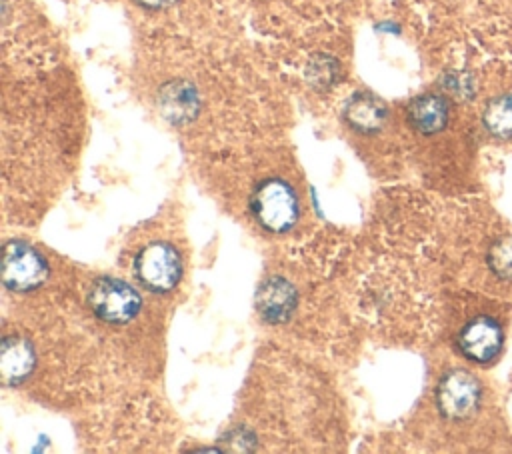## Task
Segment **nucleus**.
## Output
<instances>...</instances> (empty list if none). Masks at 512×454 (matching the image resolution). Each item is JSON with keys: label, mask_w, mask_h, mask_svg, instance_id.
Returning <instances> with one entry per match:
<instances>
[{"label": "nucleus", "mask_w": 512, "mask_h": 454, "mask_svg": "<svg viewBox=\"0 0 512 454\" xmlns=\"http://www.w3.org/2000/svg\"><path fill=\"white\" fill-rule=\"evenodd\" d=\"M36 364V354L32 344L22 336H4L0 346V372L6 384L24 382Z\"/></svg>", "instance_id": "8"}, {"label": "nucleus", "mask_w": 512, "mask_h": 454, "mask_svg": "<svg viewBox=\"0 0 512 454\" xmlns=\"http://www.w3.org/2000/svg\"><path fill=\"white\" fill-rule=\"evenodd\" d=\"M198 94L186 80L170 82L160 92V110L172 124H186L198 112Z\"/></svg>", "instance_id": "11"}, {"label": "nucleus", "mask_w": 512, "mask_h": 454, "mask_svg": "<svg viewBox=\"0 0 512 454\" xmlns=\"http://www.w3.org/2000/svg\"><path fill=\"white\" fill-rule=\"evenodd\" d=\"M48 276L44 256L26 242L10 240L2 250V282L12 292H30Z\"/></svg>", "instance_id": "5"}, {"label": "nucleus", "mask_w": 512, "mask_h": 454, "mask_svg": "<svg viewBox=\"0 0 512 454\" xmlns=\"http://www.w3.org/2000/svg\"><path fill=\"white\" fill-rule=\"evenodd\" d=\"M296 302V288L282 276L268 278L256 292V310L270 324L286 322L292 316Z\"/></svg>", "instance_id": "7"}, {"label": "nucleus", "mask_w": 512, "mask_h": 454, "mask_svg": "<svg viewBox=\"0 0 512 454\" xmlns=\"http://www.w3.org/2000/svg\"><path fill=\"white\" fill-rule=\"evenodd\" d=\"M482 386L478 378L462 368L448 370L436 386V406L448 420H466L478 412Z\"/></svg>", "instance_id": "4"}, {"label": "nucleus", "mask_w": 512, "mask_h": 454, "mask_svg": "<svg viewBox=\"0 0 512 454\" xmlns=\"http://www.w3.org/2000/svg\"><path fill=\"white\" fill-rule=\"evenodd\" d=\"M446 88L452 92V94H458V96H472L474 94V82L470 76L466 74H460V72H454L452 76L446 78Z\"/></svg>", "instance_id": "14"}, {"label": "nucleus", "mask_w": 512, "mask_h": 454, "mask_svg": "<svg viewBox=\"0 0 512 454\" xmlns=\"http://www.w3.org/2000/svg\"><path fill=\"white\" fill-rule=\"evenodd\" d=\"M134 274L150 292H170L182 274V262L176 248L168 242H150L134 258Z\"/></svg>", "instance_id": "3"}, {"label": "nucleus", "mask_w": 512, "mask_h": 454, "mask_svg": "<svg viewBox=\"0 0 512 454\" xmlns=\"http://www.w3.org/2000/svg\"><path fill=\"white\" fill-rule=\"evenodd\" d=\"M136 2L144 8H150V10H162V8L172 6L176 0H136Z\"/></svg>", "instance_id": "15"}, {"label": "nucleus", "mask_w": 512, "mask_h": 454, "mask_svg": "<svg viewBox=\"0 0 512 454\" xmlns=\"http://www.w3.org/2000/svg\"><path fill=\"white\" fill-rule=\"evenodd\" d=\"M88 306L108 324H126L138 316L142 298L138 290L124 280L102 276L88 290Z\"/></svg>", "instance_id": "2"}, {"label": "nucleus", "mask_w": 512, "mask_h": 454, "mask_svg": "<svg viewBox=\"0 0 512 454\" xmlns=\"http://www.w3.org/2000/svg\"><path fill=\"white\" fill-rule=\"evenodd\" d=\"M456 344L466 360L476 364H490L502 352L504 330L496 318L480 314L460 328Z\"/></svg>", "instance_id": "6"}, {"label": "nucleus", "mask_w": 512, "mask_h": 454, "mask_svg": "<svg viewBox=\"0 0 512 454\" xmlns=\"http://www.w3.org/2000/svg\"><path fill=\"white\" fill-rule=\"evenodd\" d=\"M482 124L486 132L498 140L512 138V92L490 98L482 110Z\"/></svg>", "instance_id": "12"}, {"label": "nucleus", "mask_w": 512, "mask_h": 454, "mask_svg": "<svg viewBox=\"0 0 512 454\" xmlns=\"http://www.w3.org/2000/svg\"><path fill=\"white\" fill-rule=\"evenodd\" d=\"M488 262L498 276L502 278L512 276V238L500 240L498 244H494L488 254Z\"/></svg>", "instance_id": "13"}, {"label": "nucleus", "mask_w": 512, "mask_h": 454, "mask_svg": "<svg viewBox=\"0 0 512 454\" xmlns=\"http://www.w3.org/2000/svg\"><path fill=\"white\" fill-rule=\"evenodd\" d=\"M406 116L416 132L430 136L446 128L450 102L442 94H422L410 102Z\"/></svg>", "instance_id": "9"}, {"label": "nucleus", "mask_w": 512, "mask_h": 454, "mask_svg": "<svg viewBox=\"0 0 512 454\" xmlns=\"http://www.w3.org/2000/svg\"><path fill=\"white\" fill-rule=\"evenodd\" d=\"M250 208L256 222L272 234L288 232L300 216L298 196L282 178L262 180L252 194Z\"/></svg>", "instance_id": "1"}, {"label": "nucleus", "mask_w": 512, "mask_h": 454, "mask_svg": "<svg viewBox=\"0 0 512 454\" xmlns=\"http://www.w3.org/2000/svg\"><path fill=\"white\" fill-rule=\"evenodd\" d=\"M346 124L362 134L378 132L386 122V106L380 98L370 92H356L344 106Z\"/></svg>", "instance_id": "10"}]
</instances>
